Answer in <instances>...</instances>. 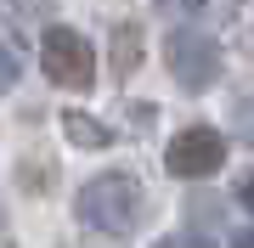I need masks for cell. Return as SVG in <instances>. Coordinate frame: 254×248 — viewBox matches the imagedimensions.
<instances>
[{"label":"cell","instance_id":"5","mask_svg":"<svg viewBox=\"0 0 254 248\" xmlns=\"http://www.w3.org/2000/svg\"><path fill=\"white\" fill-rule=\"evenodd\" d=\"M141 62V23H119L113 28V74H136Z\"/></svg>","mask_w":254,"mask_h":248},{"label":"cell","instance_id":"10","mask_svg":"<svg viewBox=\"0 0 254 248\" xmlns=\"http://www.w3.org/2000/svg\"><path fill=\"white\" fill-rule=\"evenodd\" d=\"M11 6H17L23 17H40V11H51V0H11Z\"/></svg>","mask_w":254,"mask_h":248},{"label":"cell","instance_id":"12","mask_svg":"<svg viewBox=\"0 0 254 248\" xmlns=\"http://www.w3.org/2000/svg\"><path fill=\"white\" fill-rule=\"evenodd\" d=\"M237 248H254V231H243V237H237Z\"/></svg>","mask_w":254,"mask_h":248},{"label":"cell","instance_id":"3","mask_svg":"<svg viewBox=\"0 0 254 248\" xmlns=\"http://www.w3.org/2000/svg\"><path fill=\"white\" fill-rule=\"evenodd\" d=\"M164 62H170V79L181 85V91H209V85L220 79V46L215 34H203V28H175V34H164Z\"/></svg>","mask_w":254,"mask_h":248},{"label":"cell","instance_id":"2","mask_svg":"<svg viewBox=\"0 0 254 248\" xmlns=\"http://www.w3.org/2000/svg\"><path fill=\"white\" fill-rule=\"evenodd\" d=\"M40 68H46V79L63 85V91H91L96 85V46L79 28L51 23L46 34H40Z\"/></svg>","mask_w":254,"mask_h":248},{"label":"cell","instance_id":"4","mask_svg":"<svg viewBox=\"0 0 254 248\" xmlns=\"http://www.w3.org/2000/svg\"><path fill=\"white\" fill-rule=\"evenodd\" d=\"M220 164H226V136L209 124H192L181 136L170 141V152H164V169L175 175V181H209Z\"/></svg>","mask_w":254,"mask_h":248},{"label":"cell","instance_id":"13","mask_svg":"<svg viewBox=\"0 0 254 248\" xmlns=\"http://www.w3.org/2000/svg\"><path fill=\"white\" fill-rule=\"evenodd\" d=\"M0 231H6V220H0Z\"/></svg>","mask_w":254,"mask_h":248},{"label":"cell","instance_id":"6","mask_svg":"<svg viewBox=\"0 0 254 248\" xmlns=\"http://www.w3.org/2000/svg\"><path fill=\"white\" fill-rule=\"evenodd\" d=\"M63 136L73 147H113V130H102L91 113H63Z\"/></svg>","mask_w":254,"mask_h":248},{"label":"cell","instance_id":"9","mask_svg":"<svg viewBox=\"0 0 254 248\" xmlns=\"http://www.w3.org/2000/svg\"><path fill=\"white\" fill-rule=\"evenodd\" d=\"M153 248H215L209 237H192V231H175V237H158Z\"/></svg>","mask_w":254,"mask_h":248},{"label":"cell","instance_id":"8","mask_svg":"<svg viewBox=\"0 0 254 248\" xmlns=\"http://www.w3.org/2000/svg\"><path fill=\"white\" fill-rule=\"evenodd\" d=\"M232 119H237V136H243V141H254V96H243V101H237V113H232Z\"/></svg>","mask_w":254,"mask_h":248},{"label":"cell","instance_id":"7","mask_svg":"<svg viewBox=\"0 0 254 248\" xmlns=\"http://www.w3.org/2000/svg\"><path fill=\"white\" fill-rule=\"evenodd\" d=\"M17 74H23V62H17V51H11L6 40H0V91H11V85H17Z\"/></svg>","mask_w":254,"mask_h":248},{"label":"cell","instance_id":"11","mask_svg":"<svg viewBox=\"0 0 254 248\" xmlns=\"http://www.w3.org/2000/svg\"><path fill=\"white\" fill-rule=\"evenodd\" d=\"M237 198H243V209L254 214V175H249V181H243V192H237Z\"/></svg>","mask_w":254,"mask_h":248},{"label":"cell","instance_id":"1","mask_svg":"<svg viewBox=\"0 0 254 248\" xmlns=\"http://www.w3.org/2000/svg\"><path fill=\"white\" fill-rule=\"evenodd\" d=\"M73 209H79L85 226L108 231V237H130L141 226V214H147V192H141V181L130 169H108V175H96V181L79 186V203Z\"/></svg>","mask_w":254,"mask_h":248}]
</instances>
